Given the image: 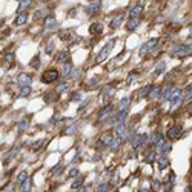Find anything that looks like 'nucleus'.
Wrapping results in <instances>:
<instances>
[{"label":"nucleus","mask_w":192,"mask_h":192,"mask_svg":"<svg viewBox=\"0 0 192 192\" xmlns=\"http://www.w3.org/2000/svg\"><path fill=\"white\" fill-rule=\"evenodd\" d=\"M59 71L57 69H48V71H45L43 72V75H42V81L43 83H52V81H56L59 78Z\"/></svg>","instance_id":"nucleus-1"},{"label":"nucleus","mask_w":192,"mask_h":192,"mask_svg":"<svg viewBox=\"0 0 192 192\" xmlns=\"http://www.w3.org/2000/svg\"><path fill=\"white\" fill-rule=\"evenodd\" d=\"M114 43H115V40H109V42L105 45L103 49L100 51V52H98V56L95 57V62H97V63H102V62L108 57V54H109V51H111V48L114 46Z\"/></svg>","instance_id":"nucleus-2"},{"label":"nucleus","mask_w":192,"mask_h":192,"mask_svg":"<svg viewBox=\"0 0 192 192\" xmlns=\"http://www.w3.org/2000/svg\"><path fill=\"white\" fill-rule=\"evenodd\" d=\"M181 100H183V94H181V91L180 89H175V92L172 94V97H171V106H172V109L174 108H177L180 103H181Z\"/></svg>","instance_id":"nucleus-3"},{"label":"nucleus","mask_w":192,"mask_h":192,"mask_svg":"<svg viewBox=\"0 0 192 192\" xmlns=\"http://www.w3.org/2000/svg\"><path fill=\"white\" fill-rule=\"evenodd\" d=\"M180 134H181V126H172L171 129H168L166 137H168L169 140H175V139H178V137H180Z\"/></svg>","instance_id":"nucleus-4"},{"label":"nucleus","mask_w":192,"mask_h":192,"mask_svg":"<svg viewBox=\"0 0 192 192\" xmlns=\"http://www.w3.org/2000/svg\"><path fill=\"white\" fill-rule=\"evenodd\" d=\"M189 46H186V45H175V46L172 48V52L175 54V56H186V54H189Z\"/></svg>","instance_id":"nucleus-5"},{"label":"nucleus","mask_w":192,"mask_h":192,"mask_svg":"<svg viewBox=\"0 0 192 192\" xmlns=\"http://www.w3.org/2000/svg\"><path fill=\"white\" fill-rule=\"evenodd\" d=\"M146 141H148V135L146 134H141V135H137L135 139L132 140V148L137 149V148H140V146H143Z\"/></svg>","instance_id":"nucleus-6"},{"label":"nucleus","mask_w":192,"mask_h":192,"mask_svg":"<svg viewBox=\"0 0 192 192\" xmlns=\"http://www.w3.org/2000/svg\"><path fill=\"white\" fill-rule=\"evenodd\" d=\"M31 81H32V77L29 74H25V72H22V74L19 75V78H17V83L22 85V88L23 86H29Z\"/></svg>","instance_id":"nucleus-7"},{"label":"nucleus","mask_w":192,"mask_h":192,"mask_svg":"<svg viewBox=\"0 0 192 192\" xmlns=\"http://www.w3.org/2000/svg\"><path fill=\"white\" fill-rule=\"evenodd\" d=\"M157 45H158V39H154V40H151V42H148V43H144L143 46H141V49H140V54H146L148 51L154 49Z\"/></svg>","instance_id":"nucleus-8"},{"label":"nucleus","mask_w":192,"mask_h":192,"mask_svg":"<svg viewBox=\"0 0 192 192\" xmlns=\"http://www.w3.org/2000/svg\"><path fill=\"white\" fill-rule=\"evenodd\" d=\"M115 132H117V137L120 139V141H123L126 139V125L125 123H118Z\"/></svg>","instance_id":"nucleus-9"},{"label":"nucleus","mask_w":192,"mask_h":192,"mask_svg":"<svg viewBox=\"0 0 192 192\" xmlns=\"http://www.w3.org/2000/svg\"><path fill=\"white\" fill-rule=\"evenodd\" d=\"M102 31H103V26H102V23H98V22H95V23H92L89 26V34L91 35H97Z\"/></svg>","instance_id":"nucleus-10"},{"label":"nucleus","mask_w":192,"mask_h":192,"mask_svg":"<svg viewBox=\"0 0 192 192\" xmlns=\"http://www.w3.org/2000/svg\"><path fill=\"white\" fill-rule=\"evenodd\" d=\"M174 92H175V89H174V88H171V86L164 88L163 92H161V100H163V102H166V100H171V97H172Z\"/></svg>","instance_id":"nucleus-11"},{"label":"nucleus","mask_w":192,"mask_h":192,"mask_svg":"<svg viewBox=\"0 0 192 192\" xmlns=\"http://www.w3.org/2000/svg\"><path fill=\"white\" fill-rule=\"evenodd\" d=\"M139 25H140V20L139 19H129L126 22V29L128 31H135L137 28H139Z\"/></svg>","instance_id":"nucleus-12"},{"label":"nucleus","mask_w":192,"mask_h":192,"mask_svg":"<svg viewBox=\"0 0 192 192\" xmlns=\"http://www.w3.org/2000/svg\"><path fill=\"white\" fill-rule=\"evenodd\" d=\"M100 8H102V2H92V3H89V6L86 8V12L88 14H95Z\"/></svg>","instance_id":"nucleus-13"},{"label":"nucleus","mask_w":192,"mask_h":192,"mask_svg":"<svg viewBox=\"0 0 192 192\" xmlns=\"http://www.w3.org/2000/svg\"><path fill=\"white\" fill-rule=\"evenodd\" d=\"M26 20H28V14L22 12V14H19V15L15 17L14 25H15V26H22V25H25V23H26Z\"/></svg>","instance_id":"nucleus-14"},{"label":"nucleus","mask_w":192,"mask_h":192,"mask_svg":"<svg viewBox=\"0 0 192 192\" xmlns=\"http://www.w3.org/2000/svg\"><path fill=\"white\" fill-rule=\"evenodd\" d=\"M112 111V105H106L102 111H100V114H98V120H105V118L109 115V112Z\"/></svg>","instance_id":"nucleus-15"},{"label":"nucleus","mask_w":192,"mask_h":192,"mask_svg":"<svg viewBox=\"0 0 192 192\" xmlns=\"http://www.w3.org/2000/svg\"><path fill=\"white\" fill-rule=\"evenodd\" d=\"M141 12H143V5H137L129 11V15H131V19H135V17L140 15Z\"/></svg>","instance_id":"nucleus-16"},{"label":"nucleus","mask_w":192,"mask_h":192,"mask_svg":"<svg viewBox=\"0 0 192 192\" xmlns=\"http://www.w3.org/2000/svg\"><path fill=\"white\" fill-rule=\"evenodd\" d=\"M57 25V22H56V19H54V15H48L46 17V20H45V28H54V26Z\"/></svg>","instance_id":"nucleus-17"},{"label":"nucleus","mask_w":192,"mask_h":192,"mask_svg":"<svg viewBox=\"0 0 192 192\" xmlns=\"http://www.w3.org/2000/svg\"><path fill=\"white\" fill-rule=\"evenodd\" d=\"M112 139H114V135H111V134H105L103 137H102V144L103 146H111V143H112Z\"/></svg>","instance_id":"nucleus-18"},{"label":"nucleus","mask_w":192,"mask_h":192,"mask_svg":"<svg viewBox=\"0 0 192 192\" xmlns=\"http://www.w3.org/2000/svg\"><path fill=\"white\" fill-rule=\"evenodd\" d=\"M168 164H169V160H168L166 157H161V158L158 160V169H160V171L166 169V168H168Z\"/></svg>","instance_id":"nucleus-19"},{"label":"nucleus","mask_w":192,"mask_h":192,"mask_svg":"<svg viewBox=\"0 0 192 192\" xmlns=\"http://www.w3.org/2000/svg\"><path fill=\"white\" fill-rule=\"evenodd\" d=\"M31 185H32V180L31 178H28L23 185H22V188H20V192H29V189H31Z\"/></svg>","instance_id":"nucleus-20"},{"label":"nucleus","mask_w":192,"mask_h":192,"mask_svg":"<svg viewBox=\"0 0 192 192\" xmlns=\"http://www.w3.org/2000/svg\"><path fill=\"white\" fill-rule=\"evenodd\" d=\"M71 69H72V65H71V63H65V65H63V69H62V74H63V77L71 75Z\"/></svg>","instance_id":"nucleus-21"},{"label":"nucleus","mask_w":192,"mask_h":192,"mask_svg":"<svg viewBox=\"0 0 192 192\" xmlns=\"http://www.w3.org/2000/svg\"><path fill=\"white\" fill-rule=\"evenodd\" d=\"M17 126H19V131H20V132H23V131L28 129L29 123H28V120H25V118H23V120H20L19 123H17Z\"/></svg>","instance_id":"nucleus-22"},{"label":"nucleus","mask_w":192,"mask_h":192,"mask_svg":"<svg viewBox=\"0 0 192 192\" xmlns=\"http://www.w3.org/2000/svg\"><path fill=\"white\" fill-rule=\"evenodd\" d=\"M56 49V43H54V40H49L46 43V48H45V52L46 54H52V51Z\"/></svg>","instance_id":"nucleus-23"},{"label":"nucleus","mask_w":192,"mask_h":192,"mask_svg":"<svg viewBox=\"0 0 192 192\" xmlns=\"http://www.w3.org/2000/svg\"><path fill=\"white\" fill-rule=\"evenodd\" d=\"M126 118H128V111L125 109V111H120V114L117 115V122H118V123H125Z\"/></svg>","instance_id":"nucleus-24"},{"label":"nucleus","mask_w":192,"mask_h":192,"mask_svg":"<svg viewBox=\"0 0 192 192\" xmlns=\"http://www.w3.org/2000/svg\"><path fill=\"white\" fill-rule=\"evenodd\" d=\"M123 22V15H117L115 19L111 22V28H118L120 26V23Z\"/></svg>","instance_id":"nucleus-25"},{"label":"nucleus","mask_w":192,"mask_h":192,"mask_svg":"<svg viewBox=\"0 0 192 192\" xmlns=\"http://www.w3.org/2000/svg\"><path fill=\"white\" fill-rule=\"evenodd\" d=\"M69 59V51H62L59 56H57V60L59 62H66Z\"/></svg>","instance_id":"nucleus-26"},{"label":"nucleus","mask_w":192,"mask_h":192,"mask_svg":"<svg viewBox=\"0 0 192 192\" xmlns=\"http://www.w3.org/2000/svg\"><path fill=\"white\" fill-rule=\"evenodd\" d=\"M28 180V174H26L25 171H22L20 174H19V177H17V183H20V185H23V183Z\"/></svg>","instance_id":"nucleus-27"},{"label":"nucleus","mask_w":192,"mask_h":192,"mask_svg":"<svg viewBox=\"0 0 192 192\" xmlns=\"http://www.w3.org/2000/svg\"><path fill=\"white\" fill-rule=\"evenodd\" d=\"M191 97H192V86H188V88H185L183 98H185V100H191Z\"/></svg>","instance_id":"nucleus-28"},{"label":"nucleus","mask_w":192,"mask_h":192,"mask_svg":"<svg viewBox=\"0 0 192 192\" xmlns=\"http://www.w3.org/2000/svg\"><path fill=\"white\" fill-rule=\"evenodd\" d=\"M154 160H155V151H149L148 154H146L144 161H146V163H152Z\"/></svg>","instance_id":"nucleus-29"},{"label":"nucleus","mask_w":192,"mask_h":192,"mask_svg":"<svg viewBox=\"0 0 192 192\" xmlns=\"http://www.w3.org/2000/svg\"><path fill=\"white\" fill-rule=\"evenodd\" d=\"M160 94V88H151V91H149V98H157V95Z\"/></svg>","instance_id":"nucleus-30"},{"label":"nucleus","mask_w":192,"mask_h":192,"mask_svg":"<svg viewBox=\"0 0 192 192\" xmlns=\"http://www.w3.org/2000/svg\"><path fill=\"white\" fill-rule=\"evenodd\" d=\"M164 68H166V63H164V62H160L158 63V65H157V68H155V74H161V72L164 71Z\"/></svg>","instance_id":"nucleus-31"},{"label":"nucleus","mask_w":192,"mask_h":192,"mask_svg":"<svg viewBox=\"0 0 192 192\" xmlns=\"http://www.w3.org/2000/svg\"><path fill=\"white\" fill-rule=\"evenodd\" d=\"M31 94V86H23L22 91H20V97H26V95H29Z\"/></svg>","instance_id":"nucleus-32"},{"label":"nucleus","mask_w":192,"mask_h":192,"mask_svg":"<svg viewBox=\"0 0 192 192\" xmlns=\"http://www.w3.org/2000/svg\"><path fill=\"white\" fill-rule=\"evenodd\" d=\"M83 181H85V178H83V177L78 178V180H75L74 183H72V189H80V188H81V185H83Z\"/></svg>","instance_id":"nucleus-33"},{"label":"nucleus","mask_w":192,"mask_h":192,"mask_svg":"<svg viewBox=\"0 0 192 192\" xmlns=\"http://www.w3.org/2000/svg\"><path fill=\"white\" fill-rule=\"evenodd\" d=\"M118 146H120V139H118V137H114V139H112V143H111V146H109V148H111V149H117Z\"/></svg>","instance_id":"nucleus-34"},{"label":"nucleus","mask_w":192,"mask_h":192,"mask_svg":"<svg viewBox=\"0 0 192 192\" xmlns=\"http://www.w3.org/2000/svg\"><path fill=\"white\" fill-rule=\"evenodd\" d=\"M29 3H31V2H26V0H22L20 5H19V11H20V14H22V11H23V10H26V8H29Z\"/></svg>","instance_id":"nucleus-35"},{"label":"nucleus","mask_w":192,"mask_h":192,"mask_svg":"<svg viewBox=\"0 0 192 192\" xmlns=\"http://www.w3.org/2000/svg\"><path fill=\"white\" fill-rule=\"evenodd\" d=\"M39 65H40V56H35V57L31 60V66H32V68H39Z\"/></svg>","instance_id":"nucleus-36"},{"label":"nucleus","mask_w":192,"mask_h":192,"mask_svg":"<svg viewBox=\"0 0 192 192\" xmlns=\"http://www.w3.org/2000/svg\"><path fill=\"white\" fill-rule=\"evenodd\" d=\"M128 103H129V98H123L122 102H120V105H118V108H120V111H125V108L128 106Z\"/></svg>","instance_id":"nucleus-37"},{"label":"nucleus","mask_w":192,"mask_h":192,"mask_svg":"<svg viewBox=\"0 0 192 192\" xmlns=\"http://www.w3.org/2000/svg\"><path fill=\"white\" fill-rule=\"evenodd\" d=\"M66 89H68V85H66V83H60V85L57 86V92L62 94V92H65Z\"/></svg>","instance_id":"nucleus-38"},{"label":"nucleus","mask_w":192,"mask_h":192,"mask_svg":"<svg viewBox=\"0 0 192 192\" xmlns=\"http://www.w3.org/2000/svg\"><path fill=\"white\" fill-rule=\"evenodd\" d=\"M62 171V163H59L57 164V166L56 168H52V171H51V174H52V175H57V174Z\"/></svg>","instance_id":"nucleus-39"},{"label":"nucleus","mask_w":192,"mask_h":192,"mask_svg":"<svg viewBox=\"0 0 192 192\" xmlns=\"http://www.w3.org/2000/svg\"><path fill=\"white\" fill-rule=\"evenodd\" d=\"M81 98V95H80V92H74L71 95V102H78V100Z\"/></svg>","instance_id":"nucleus-40"},{"label":"nucleus","mask_w":192,"mask_h":192,"mask_svg":"<svg viewBox=\"0 0 192 192\" xmlns=\"http://www.w3.org/2000/svg\"><path fill=\"white\" fill-rule=\"evenodd\" d=\"M152 189H154L155 192L160 189V181H158V180H152Z\"/></svg>","instance_id":"nucleus-41"},{"label":"nucleus","mask_w":192,"mask_h":192,"mask_svg":"<svg viewBox=\"0 0 192 192\" xmlns=\"http://www.w3.org/2000/svg\"><path fill=\"white\" fill-rule=\"evenodd\" d=\"M12 59H14V54H12V52H8L6 56H5V59H3V60H5L6 63H10V62H12Z\"/></svg>","instance_id":"nucleus-42"},{"label":"nucleus","mask_w":192,"mask_h":192,"mask_svg":"<svg viewBox=\"0 0 192 192\" xmlns=\"http://www.w3.org/2000/svg\"><path fill=\"white\" fill-rule=\"evenodd\" d=\"M77 175H78V169H77V168H74V169H71V171H69V177L75 178Z\"/></svg>","instance_id":"nucleus-43"},{"label":"nucleus","mask_w":192,"mask_h":192,"mask_svg":"<svg viewBox=\"0 0 192 192\" xmlns=\"http://www.w3.org/2000/svg\"><path fill=\"white\" fill-rule=\"evenodd\" d=\"M42 144H43V141H42V140H39V141H35V143L32 144V149H34V151H37L39 148H42Z\"/></svg>","instance_id":"nucleus-44"},{"label":"nucleus","mask_w":192,"mask_h":192,"mask_svg":"<svg viewBox=\"0 0 192 192\" xmlns=\"http://www.w3.org/2000/svg\"><path fill=\"white\" fill-rule=\"evenodd\" d=\"M98 192H108V185H106V183H103V185L98 186Z\"/></svg>","instance_id":"nucleus-45"},{"label":"nucleus","mask_w":192,"mask_h":192,"mask_svg":"<svg viewBox=\"0 0 192 192\" xmlns=\"http://www.w3.org/2000/svg\"><path fill=\"white\" fill-rule=\"evenodd\" d=\"M169 149H171V144H169V143H166V144L163 146V149H161L160 152H163V154H166V152H169Z\"/></svg>","instance_id":"nucleus-46"},{"label":"nucleus","mask_w":192,"mask_h":192,"mask_svg":"<svg viewBox=\"0 0 192 192\" xmlns=\"http://www.w3.org/2000/svg\"><path fill=\"white\" fill-rule=\"evenodd\" d=\"M49 98H52V100H56V98H57V95H56V94L52 95L51 92H49V94H46V95H45V100H46V102H49Z\"/></svg>","instance_id":"nucleus-47"},{"label":"nucleus","mask_w":192,"mask_h":192,"mask_svg":"<svg viewBox=\"0 0 192 192\" xmlns=\"http://www.w3.org/2000/svg\"><path fill=\"white\" fill-rule=\"evenodd\" d=\"M149 89H151L149 86H144V88H143V89L140 91V94H139V95H140V97H143V95H144L146 92H148V91H149Z\"/></svg>","instance_id":"nucleus-48"},{"label":"nucleus","mask_w":192,"mask_h":192,"mask_svg":"<svg viewBox=\"0 0 192 192\" xmlns=\"http://www.w3.org/2000/svg\"><path fill=\"white\" fill-rule=\"evenodd\" d=\"M59 35H60L62 39H66V37H69V32H68V31H66V32L62 31V32H59Z\"/></svg>","instance_id":"nucleus-49"},{"label":"nucleus","mask_w":192,"mask_h":192,"mask_svg":"<svg viewBox=\"0 0 192 192\" xmlns=\"http://www.w3.org/2000/svg\"><path fill=\"white\" fill-rule=\"evenodd\" d=\"M80 69H77V71H74V72H72V74H71V78H75V75H80Z\"/></svg>","instance_id":"nucleus-50"},{"label":"nucleus","mask_w":192,"mask_h":192,"mask_svg":"<svg viewBox=\"0 0 192 192\" xmlns=\"http://www.w3.org/2000/svg\"><path fill=\"white\" fill-rule=\"evenodd\" d=\"M88 83L89 85H95V83H98V78H92V80H89Z\"/></svg>","instance_id":"nucleus-51"},{"label":"nucleus","mask_w":192,"mask_h":192,"mask_svg":"<svg viewBox=\"0 0 192 192\" xmlns=\"http://www.w3.org/2000/svg\"><path fill=\"white\" fill-rule=\"evenodd\" d=\"M86 105H88V102H83V103H81V105H80V108H78V111H81V109H83V108H85Z\"/></svg>","instance_id":"nucleus-52"},{"label":"nucleus","mask_w":192,"mask_h":192,"mask_svg":"<svg viewBox=\"0 0 192 192\" xmlns=\"http://www.w3.org/2000/svg\"><path fill=\"white\" fill-rule=\"evenodd\" d=\"M42 14H43V10H40V11L35 12V17H42Z\"/></svg>","instance_id":"nucleus-53"},{"label":"nucleus","mask_w":192,"mask_h":192,"mask_svg":"<svg viewBox=\"0 0 192 192\" xmlns=\"http://www.w3.org/2000/svg\"><path fill=\"white\" fill-rule=\"evenodd\" d=\"M139 192H151V191H149V189H146V188H143V189H140Z\"/></svg>","instance_id":"nucleus-54"},{"label":"nucleus","mask_w":192,"mask_h":192,"mask_svg":"<svg viewBox=\"0 0 192 192\" xmlns=\"http://www.w3.org/2000/svg\"><path fill=\"white\" fill-rule=\"evenodd\" d=\"M188 37H189V39H192V29L189 31V34H188Z\"/></svg>","instance_id":"nucleus-55"},{"label":"nucleus","mask_w":192,"mask_h":192,"mask_svg":"<svg viewBox=\"0 0 192 192\" xmlns=\"http://www.w3.org/2000/svg\"><path fill=\"white\" fill-rule=\"evenodd\" d=\"M188 46H189V49H192V42H191V43L188 45Z\"/></svg>","instance_id":"nucleus-56"},{"label":"nucleus","mask_w":192,"mask_h":192,"mask_svg":"<svg viewBox=\"0 0 192 192\" xmlns=\"http://www.w3.org/2000/svg\"><path fill=\"white\" fill-rule=\"evenodd\" d=\"M185 192H191V191H189V188H186V189H185Z\"/></svg>","instance_id":"nucleus-57"}]
</instances>
